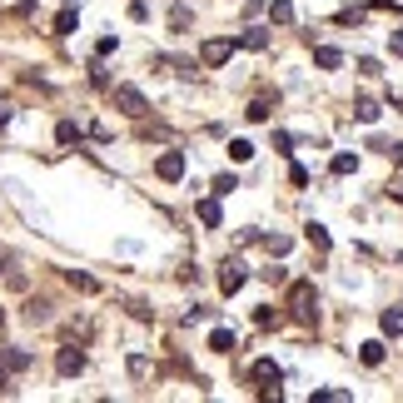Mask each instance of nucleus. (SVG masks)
<instances>
[{"label": "nucleus", "mask_w": 403, "mask_h": 403, "mask_svg": "<svg viewBox=\"0 0 403 403\" xmlns=\"http://www.w3.org/2000/svg\"><path fill=\"white\" fill-rule=\"evenodd\" d=\"M289 309H294V319H299V324H314V319H319V294H314L309 279H299V284L289 289Z\"/></svg>", "instance_id": "obj_1"}, {"label": "nucleus", "mask_w": 403, "mask_h": 403, "mask_svg": "<svg viewBox=\"0 0 403 403\" xmlns=\"http://www.w3.org/2000/svg\"><path fill=\"white\" fill-rule=\"evenodd\" d=\"M115 110L130 115V120H140L144 110H150V100H144V90H135V85H115Z\"/></svg>", "instance_id": "obj_2"}, {"label": "nucleus", "mask_w": 403, "mask_h": 403, "mask_svg": "<svg viewBox=\"0 0 403 403\" xmlns=\"http://www.w3.org/2000/svg\"><path fill=\"white\" fill-rule=\"evenodd\" d=\"M155 175H160V179H169V184L184 179V155H179V150H164V155L155 160Z\"/></svg>", "instance_id": "obj_3"}, {"label": "nucleus", "mask_w": 403, "mask_h": 403, "mask_svg": "<svg viewBox=\"0 0 403 403\" xmlns=\"http://www.w3.org/2000/svg\"><path fill=\"white\" fill-rule=\"evenodd\" d=\"M229 55H235V40H204V45H199V60H204L209 70H215V65H224Z\"/></svg>", "instance_id": "obj_4"}, {"label": "nucleus", "mask_w": 403, "mask_h": 403, "mask_svg": "<svg viewBox=\"0 0 403 403\" xmlns=\"http://www.w3.org/2000/svg\"><path fill=\"white\" fill-rule=\"evenodd\" d=\"M244 279H249L244 264H239V259H229V264H224V274H219V289H224V294H235V289H244Z\"/></svg>", "instance_id": "obj_5"}, {"label": "nucleus", "mask_w": 403, "mask_h": 403, "mask_svg": "<svg viewBox=\"0 0 403 403\" xmlns=\"http://www.w3.org/2000/svg\"><path fill=\"white\" fill-rule=\"evenodd\" d=\"M55 369L65 373V378L80 373V369H85V353H80V349H60V353H55Z\"/></svg>", "instance_id": "obj_6"}, {"label": "nucleus", "mask_w": 403, "mask_h": 403, "mask_svg": "<svg viewBox=\"0 0 403 403\" xmlns=\"http://www.w3.org/2000/svg\"><path fill=\"white\" fill-rule=\"evenodd\" d=\"M254 378L264 384V393H279V369H274L269 358H259V364H254Z\"/></svg>", "instance_id": "obj_7"}, {"label": "nucleus", "mask_w": 403, "mask_h": 403, "mask_svg": "<svg viewBox=\"0 0 403 403\" xmlns=\"http://www.w3.org/2000/svg\"><path fill=\"white\" fill-rule=\"evenodd\" d=\"M358 358H364L369 369H378V364H384V344H378V338H369V344H358Z\"/></svg>", "instance_id": "obj_8"}, {"label": "nucleus", "mask_w": 403, "mask_h": 403, "mask_svg": "<svg viewBox=\"0 0 403 403\" xmlns=\"http://www.w3.org/2000/svg\"><path fill=\"white\" fill-rule=\"evenodd\" d=\"M209 349H215V353H235V334H229V329H215V334H209Z\"/></svg>", "instance_id": "obj_9"}, {"label": "nucleus", "mask_w": 403, "mask_h": 403, "mask_svg": "<svg viewBox=\"0 0 403 403\" xmlns=\"http://www.w3.org/2000/svg\"><path fill=\"white\" fill-rule=\"evenodd\" d=\"M239 45H244V50H264V45H269V30H259V25L244 30V35H239Z\"/></svg>", "instance_id": "obj_10"}, {"label": "nucleus", "mask_w": 403, "mask_h": 403, "mask_svg": "<svg viewBox=\"0 0 403 403\" xmlns=\"http://www.w3.org/2000/svg\"><path fill=\"white\" fill-rule=\"evenodd\" d=\"M25 319H30V324H50V304H45V299H30V304H25Z\"/></svg>", "instance_id": "obj_11"}, {"label": "nucleus", "mask_w": 403, "mask_h": 403, "mask_svg": "<svg viewBox=\"0 0 403 403\" xmlns=\"http://www.w3.org/2000/svg\"><path fill=\"white\" fill-rule=\"evenodd\" d=\"M314 60H319L324 70H338V65H344V55H338L334 45H319V50H314Z\"/></svg>", "instance_id": "obj_12"}, {"label": "nucleus", "mask_w": 403, "mask_h": 403, "mask_svg": "<svg viewBox=\"0 0 403 403\" xmlns=\"http://www.w3.org/2000/svg\"><path fill=\"white\" fill-rule=\"evenodd\" d=\"M378 324H384V334H403V309H384V319H378Z\"/></svg>", "instance_id": "obj_13"}, {"label": "nucleus", "mask_w": 403, "mask_h": 403, "mask_svg": "<svg viewBox=\"0 0 403 403\" xmlns=\"http://www.w3.org/2000/svg\"><path fill=\"white\" fill-rule=\"evenodd\" d=\"M199 219L215 229V224H219V199H199Z\"/></svg>", "instance_id": "obj_14"}, {"label": "nucleus", "mask_w": 403, "mask_h": 403, "mask_svg": "<svg viewBox=\"0 0 403 403\" xmlns=\"http://www.w3.org/2000/svg\"><path fill=\"white\" fill-rule=\"evenodd\" d=\"M269 15L279 20V25H289V20H294V6H289V0H274V6H269Z\"/></svg>", "instance_id": "obj_15"}, {"label": "nucleus", "mask_w": 403, "mask_h": 403, "mask_svg": "<svg viewBox=\"0 0 403 403\" xmlns=\"http://www.w3.org/2000/svg\"><path fill=\"white\" fill-rule=\"evenodd\" d=\"M353 115L364 120V124H373V120H378V105H373V100H358V105H353Z\"/></svg>", "instance_id": "obj_16"}, {"label": "nucleus", "mask_w": 403, "mask_h": 403, "mask_svg": "<svg viewBox=\"0 0 403 403\" xmlns=\"http://www.w3.org/2000/svg\"><path fill=\"white\" fill-rule=\"evenodd\" d=\"M244 115H249L254 124H264V120H269V100H254V105H249V110H244Z\"/></svg>", "instance_id": "obj_17"}, {"label": "nucleus", "mask_w": 403, "mask_h": 403, "mask_svg": "<svg viewBox=\"0 0 403 403\" xmlns=\"http://www.w3.org/2000/svg\"><path fill=\"white\" fill-rule=\"evenodd\" d=\"M55 140H60V144H70V140H80V124H70V120H60V130H55Z\"/></svg>", "instance_id": "obj_18"}, {"label": "nucleus", "mask_w": 403, "mask_h": 403, "mask_svg": "<svg viewBox=\"0 0 403 403\" xmlns=\"http://www.w3.org/2000/svg\"><path fill=\"white\" fill-rule=\"evenodd\" d=\"M309 244L314 249H329V229L324 224H309Z\"/></svg>", "instance_id": "obj_19"}, {"label": "nucleus", "mask_w": 403, "mask_h": 403, "mask_svg": "<svg viewBox=\"0 0 403 403\" xmlns=\"http://www.w3.org/2000/svg\"><path fill=\"white\" fill-rule=\"evenodd\" d=\"M353 169H358L353 155H334V175H353Z\"/></svg>", "instance_id": "obj_20"}, {"label": "nucleus", "mask_w": 403, "mask_h": 403, "mask_svg": "<svg viewBox=\"0 0 403 403\" xmlns=\"http://www.w3.org/2000/svg\"><path fill=\"white\" fill-rule=\"evenodd\" d=\"M6 369H15V373H20V369H30V353H20V349H10V353H6Z\"/></svg>", "instance_id": "obj_21"}, {"label": "nucleus", "mask_w": 403, "mask_h": 403, "mask_svg": "<svg viewBox=\"0 0 403 403\" xmlns=\"http://www.w3.org/2000/svg\"><path fill=\"white\" fill-rule=\"evenodd\" d=\"M55 30L70 35V30H75V10H60V15H55Z\"/></svg>", "instance_id": "obj_22"}, {"label": "nucleus", "mask_w": 403, "mask_h": 403, "mask_svg": "<svg viewBox=\"0 0 403 403\" xmlns=\"http://www.w3.org/2000/svg\"><path fill=\"white\" fill-rule=\"evenodd\" d=\"M235 189H239L235 175H219V179H215V195H235Z\"/></svg>", "instance_id": "obj_23"}, {"label": "nucleus", "mask_w": 403, "mask_h": 403, "mask_svg": "<svg viewBox=\"0 0 403 403\" xmlns=\"http://www.w3.org/2000/svg\"><path fill=\"white\" fill-rule=\"evenodd\" d=\"M229 155H235V160H239V164H244V160H249V155H254V144H249V140H235V144H229Z\"/></svg>", "instance_id": "obj_24"}, {"label": "nucleus", "mask_w": 403, "mask_h": 403, "mask_svg": "<svg viewBox=\"0 0 403 403\" xmlns=\"http://www.w3.org/2000/svg\"><path fill=\"white\" fill-rule=\"evenodd\" d=\"M169 25L184 30V25H189V10H184V6H175V10H169Z\"/></svg>", "instance_id": "obj_25"}, {"label": "nucleus", "mask_w": 403, "mask_h": 403, "mask_svg": "<svg viewBox=\"0 0 403 403\" xmlns=\"http://www.w3.org/2000/svg\"><path fill=\"white\" fill-rule=\"evenodd\" d=\"M264 244H269V254H289V239H284V235H269Z\"/></svg>", "instance_id": "obj_26"}, {"label": "nucleus", "mask_w": 403, "mask_h": 403, "mask_svg": "<svg viewBox=\"0 0 403 403\" xmlns=\"http://www.w3.org/2000/svg\"><path fill=\"white\" fill-rule=\"evenodd\" d=\"M389 45H393V55H403V30H393V35H389Z\"/></svg>", "instance_id": "obj_27"}, {"label": "nucleus", "mask_w": 403, "mask_h": 403, "mask_svg": "<svg viewBox=\"0 0 403 403\" xmlns=\"http://www.w3.org/2000/svg\"><path fill=\"white\" fill-rule=\"evenodd\" d=\"M0 124H10V105H0Z\"/></svg>", "instance_id": "obj_28"}, {"label": "nucleus", "mask_w": 403, "mask_h": 403, "mask_svg": "<svg viewBox=\"0 0 403 403\" xmlns=\"http://www.w3.org/2000/svg\"><path fill=\"white\" fill-rule=\"evenodd\" d=\"M0 329H6V314H0Z\"/></svg>", "instance_id": "obj_29"}]
</instances>
